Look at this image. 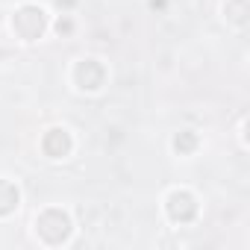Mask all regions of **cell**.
Wrapping results in <instances>:
<instances>
[{
    "mask_svg": "<svg viewBox=\"0 0 250 250\" xmlns=\"http://www.w3.org/2000/svg\"><path fill=\"white\" fill-rule=\"evenodd\" d=\"M36 229H39V235H42L47 244H62V241L71 235V218H68L62 209H47V212L39 215Z\"/></svg>",
    "mask_w": 250,
    "mask_h": 250,
    "instance_id": "6da1fadb",
    "label": "cell"
},
{
    "mask_svg": "<svg viewBox=\"0 0 250 250\" xmlns=\"http://www.w3.org/2000/svg\"><path fill=\"white\" fill-rule=\"evenodd\" d=\"M12 27H15V33H18L21 39H27V42L39 39V36L44 33V27H47L44 9H39V6H21V9L15 12V18H12Z\"/></svg>",
    "mask_w": 250,
    "mask_h": 250,
    "instance_id": "7a4b0ae2",
    "label": "cell"
},
{
    "mask_svg": "<svg viewBox=\"0 0 250 250\" xmlns=\"http://www.w3.org/2000/svg\"><path fill=\"white\" fill-rule=\"evenodd\" d=\"M74 80H77V85L83 91H97L103 85V80H106V68L97 59H83L77 65V71H74Z\"/></svg>",
    "mask_w": 250,
    "mask_h": 250,
    "instance_id": "3957f363",
    "label": "cell"
},
{
    "mask_svg": "<svg viewBox=\"0 0 250 250\" xmlns=\"http://www.w3.org/2000/svg\"><path fill=\"white\" fill-rule=\"evenodd\" d=\"M168 215H171V221H177V224H188V221L197 215V200H194V194H188V191H174V194L168 197Z\"/></svg>",
    "mask_w": 250,
    "mask_h": 250,
    "instance_id": "277c9868",
    "label": "cell"
},
{
    "mask_svg": "<svg viewBox=\"0 0 250 250\" xmlns=\"http://www.w3.org/2000/svg\"><path fill=\"white\" fill-rule=\"evenodd\" d=\"M42 147H44V153H47L50 159H62V156L71 153V136H68L65 130H50V133L44 136Z\"/></svg>",
    "mask_w": 250,
    "mask_h": 250,
    "instance_id": "5b68a950",
    "label": "cell"
},
{
    "mask_svg": "<svg viewBox=\"0 0 250 250\" xmlns=\"http://www.w3.org/2000/svg\"><path fill=\"white\" fill-rule=\"evenodd\" d=\"M18 200H21L18 188H15L9 180H0V218H3V215H9V212H15Z\"/></svg>",
    "mask_w": 250,
    "mask_h": 250,
    "instance_id": "8992f818",
    "label": "cell"
},
{
    "mask_svg": "<svg viewBox=\"0 0 250 250\" xmlns=\"http://www.w3.org/2000/svg\"><path fill=\"white\" fill-rule=\"evenodd\" d=\"M174 147H177L180 153H191V150L197 147V136H194V133H180V136L174 139Z\"/></svg>",
    "mask_w": 250,
    "mask_h": 250,
    "instance_id": "52a82bcc",
    "label": "cell"
},
{
    "mask_svg": "<svg viewBox=\"0 0 250 250\" xmlns=\"http://www.w3.org/2000/svg\"><path fill=\"white\" fill-rule=\"evenodd\" d=\"M56 30H59V33H71V21H68V18H65V21H59V24H56Z\"/></svg>",
    "mask_w": 250,
    "mask_h": 250,
    "instance_id": "ba28073f",
    "label": "cell"
},
{
    "mask_svg": "<svg viewBox=\"0 0 250 250\" xmlns=\"http://www.w3.org/2000/svg\"><path fill=\"white\" fill-rule=\"evenodd\" d=\"M59 6H74V0H56Z\"/></svg>",
    "mask_w": 250,
    "mask_h": 250,
    "instance_id": "9c48e42d",
    "label": "cell"
}]
</instances>
